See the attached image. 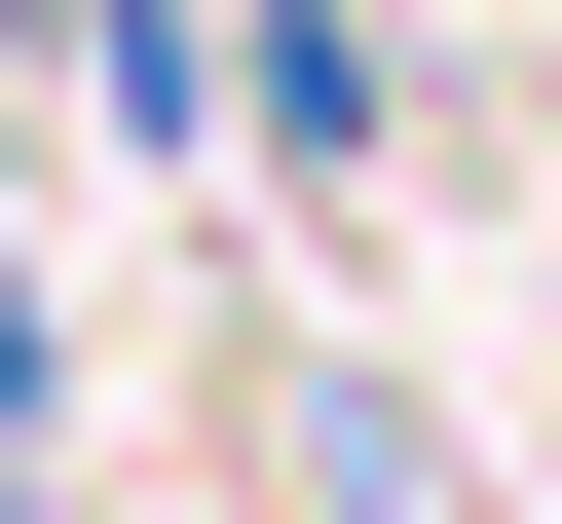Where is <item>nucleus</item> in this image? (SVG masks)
<instances>
[{
  "mask_svg": "<svg viewBox=\"0 0 562 524\" xmlns=\"http://www.w3.org/2000/svg\"><path fill=\"white\" fill-rule=\"evenodd\" d=\"M225 150H301V187H413V38H375V0H225Z\"/></svg>",
  "mask_w": 562,
  "mask_h": 524,
  "instance_id": "obj_1",
  "label": "nucleus"
},
{
  "mask_svg": "<svg viewBox=\"0 0 562 524\" xmlns=\"http://www.w3.org/2000/svg\"><path fill=\"white\" fill-rule=\"evenodd\" d=\"M76 38V150H225V0H38Z\"/></svg>",
  "mask_w": 562,
  "mask_h": 524,
  "instance_id": "obj_2",
  "label": "nucleus"
},
{
  "mask_svg": "<svg viewBox=\"0 0 562 524\" xmlns=\"http://www.w3.org/2000/svg\"><path fill=\"white\" fill-rule=\"evenodd\" d=\"M0 449H76V300H38V225H0Z\"/></svg>",
  "mask_w": 562,
  "mask_h": 524,
  "instance_id": "obj_3",
  "label": "nucleus"
},
{
  "mask_svg": "<svg viewBox=\"0 0 562 524\" xmlns=\"http://www.w3.org/2000/svg\"><path fill=\"white\" fill-rule=\"evenodd\" d=\"M0 187H38V76H0Z\"/></svg>",
  "mask_w": 562,
  "mask_h": 524,
  "instance_id": "obj_4",
  "label": "nucleus"
}]
</instances>
